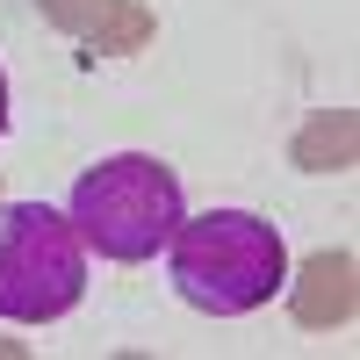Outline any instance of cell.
Listing matches in <instances>:
<instances>
[{"mask_svg":"<svg viewBox=\"0 0 360 360\" xmlns=\"http://www.w3.org/2000/svg\"><path fill=\"white\" fill-rule=\"evenodd\" d=\"M166 274L202 317H252L288 288V245L252 209H202L166 238Z\"/></svg>","mask_w":360,"mask_h":360,"instance_id":"obj_1","label":"cell"},{"mask_svg":"<svg viewBox=\"0 0 360 360\" xmlns=\"http://www.w3.org/2000/svg\"><path fill=\"white\" fill-rule=\"evenodd\" d=\"M65 217L79 231L86 252H101L115 266H144L166 252L173 224L188 217V202H180V173L152 152H115L101 166H86L72 180V202Z\"/></svg>","mask_w":360,"mask_h":360,"instance_id":"obj_2","label":"cell"},{"mask_svg":"<svg viewBox=\"0 0 360 360\" xmlns=\"http://www.w3.org/2000/svg\"><path fill=\"white\" fill-rule=\"evenodd\" d=\"M86 295V245L65 209L0 202V324H58Z\"/></svg>","mask_w":360,"mask_h":360,"instance_id":"obj_3","label":"cell"},{"mask_svg":"<svg viewBox=\"0 0 360 360\" xmlns=\"http://www.w3.org/2000/svg\"><path fill=\"white\" fill-rule=\"evenodd\" d=\"M0 130H8V72H0Z\"/></svg>","mask_w":360,"mask_h":360,"instance_id":"obj_4","label":"cell"}]
</instances>
